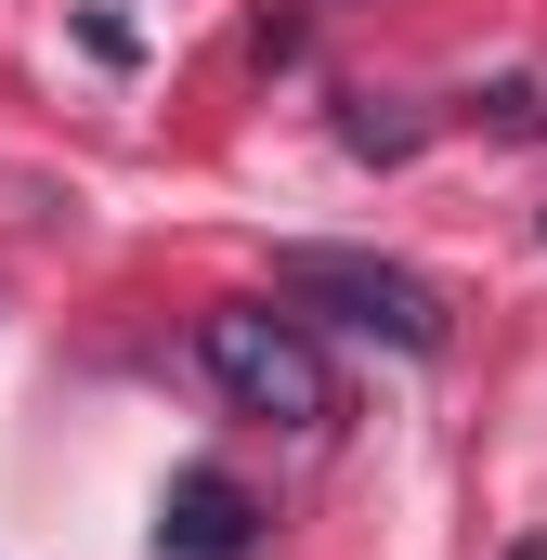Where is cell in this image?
Wrapping results in <instances>:
<instances>
[{
	"instance_id": "cell-1",
	"label": "cell",
	"mask_w": 547,
	"mask_h": 560,
	"mask_svg": "<svg viewBox=\"0 0 547 560\" xmlns=\"http://www.w3.org/2000/svg\"><path fill=\"white\" fill-rule=\"evenodd\" d=\"M196 378H209L235 418H274V430H326V418H339V365H326V339H313L300 313H274V300L196 313Z\"/></svg>"
},
{
	"instance_id": "cell-2",
	"label": "cell",
	"mask_w": 547,
	"mask_h": 560,
	"mask_svg": "<svg viewBox=\"0 0 547 560\" xmlns=\"http://www.w3.org/2000/svg\"><path fill=\"white\" fill-rule=\"evenodd\" d=\"M274 300H287L300 326L379 339V352H405V365H430V352L456 339L443 287H430V275H405V261H379V248H287V261H274Z\"/></svg>"
},
{
	"instance_id": "cell-3",
	"label": "cell",
	"mask_w": 547,
	"mask_h": 560,
	"mask_svg": "<svg viewBox=\"0 0 547 560\" xmlns=\"http://www.w3.org/2000/svg\"><path fill=\"white\" fill-rule=\"evenodd\" d=\"M261 548V495L235 469H183L156 495V560H248Z\"/></svg>"
},
{
	"instance_id": "cell-4",
	"label": "cell",
	"mask_w": 547,
	"mask_h": 560,
	"mask_svg": "<svg viewBox=\"0 0 547 560\" xmlns=\"http://www.w3.org/2000/svg\"><path fill=\"white\" fill-rule=\"evenodd\" d=\"M509 560H547V535H535V548H509Z\"/></svg>"
}]
</instances>
